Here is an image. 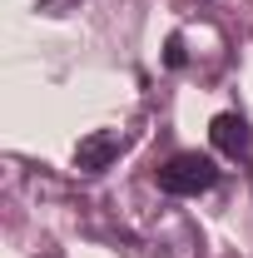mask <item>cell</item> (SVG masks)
I'll return each instance as SVG.
<instances>
[{"instance_id": "2", "label": "cell", "mask_w": 253, "mask_h": 258, "mask_svg": "<svg viewBox=\"0 0 253 258\" xmlns=\"http://www.w3.org/2000/svg\"><path fill=\"white\" fill-rule=\"evenodd\" d=\"M209 139H214V149L228 154V159H248L253 154V129L243 114H214V124H209Z\"/></svg>"}, {"instance_id": "1", "label": "cell", "mask_w": 253, "mask_h": 258, "mask_svg": "<svg viewBox=\"0 0 253 258\" xmlns=\"http://www.w3.org/2000/svg\"><path fill=\"white\" fill-rule=\"evenodd\" d=\"M219 184V164L209 159V154H199V149H184V154H174V159L159 169V189L174 194V199H199V194H209Z\"/></svg>"}, {"instance_id": "4", "label": "cell", "mask_w": 253, "mask_h": 258, "mask_svg": "<svg viewBox=\"0 0 253 258\" xmlns=\"http://www.w3.org/2000/svg\"><path fill=\"white\" fill-rule=\"evenodd\" d=\"M169 64H184V40H179V35L169 40Z\"/></svg>"}, {"instance_id": "3", "label": "cell", "mask_w": 253, "mask_h": 258, "mask_svg": "<svg viewBox=\"0 0 253 258\" xmlns=\"http://www.w3.org/2000/svg\"><path fill=\"white\" fill-rule=\"evenodd\" d=\"M119 154H124V139H119V134H90V139L75 149V169L99 174V169H109Z\"/></svg>"}]
</instances>
